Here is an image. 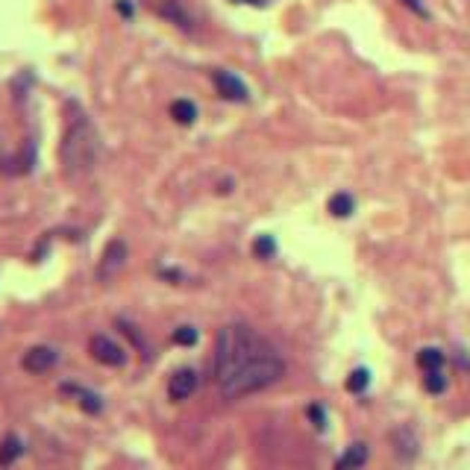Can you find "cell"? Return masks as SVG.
Returning <instances> with one entry per match:
<instances>
[{
	"label": "cell",
	"mask_w": 470,
	"mask_h": 470,
	"mask_svg": "<svg viewBox=\"0 0 470 470\" xmlns=\"http://www.w3.org/2000/svg\"><path fill=\"white\" fill-rule=\"evenodd\" d=\"M274 350L267 341L247 323H229L223 326L215 338V379L218 385L229 382L241 368H247L258 356Z\"/></svg>",
	"instance_id": "6da1fadb"
},
{
	"label": "cell",
	"mask_w": 470,
	"mask_h": 470,
	"mask_svg": "<svg viewBox=\"0 0 470 470\" xmlns=\"http://www.w3.org/2000/svg\"><path fill=\"white\" fill-rule=\"evenodd\" d=\"M100 159V135L94 124L86 115L70 118V124L59 144V162H62V173L68 180H82L94 171Z\"/></svg>",
	"instance_id": "7a4b0ae2"
},
{
	"label": "cell",
	"mask_w": 470,
	"mask_h": 470,
	"mask_svg": "<svg viewBox=\"0 0 470 470\" xmlns=\"http://www.w3.org/2000/svg\"><path fill=\"white\" fill-rule=\"evenodd\" d=\"M282 373H285V361H282L276 350H267L265 356H258L256 361L247 364V368H241L229 382H223L220 394H223V400H241L247 394H258V391H265V388L276 385L282 379Z\"/></svg>",
	"instance_id": "3957f363"
},
{
	"label": "cell",
	"mask_w": 470,
	"mask_h": 470,
	"mask_svg": "<svg viewBox=\"0 0 470 470\" xmlns=\"http://www.w3.org/2000/svg\"><path fill=\"white\" fill-rule=\"evenodd\" d=\"M126 265V241L124 238H112L106 244V250L97 262V279L100 282H112L118 274H121V267Z\"/></svg>",
	"instance_id": "277c9868"
},
{
	"label": "cell",
	"mask_w": 470,
	"mask_h": 470,
	"mask_svg": "<svg viewBox=\"0 0 470 470\" xmlns=\"http://www.w3.org/2000/svg\"><path fill=\"white\" fill-rule=\"evenodd\" d=\"M88 352L94 356V361L106 364V368H124L126 364V350L109 335H94L88 341Z\"/></svg>",
	"instance_id": "5b68a950"
},
{
	"label": "cell",
	"mask_w": 470,
	"mask_h": 470,
	"mask_svg": "<svg viewBox=\"0 0 470 470\" xmlns=\"http://www.w3.org/2000/svg\"><path fill=\"white\" fill-rule=\"evenodd\" d=\"M212 82H215V88L223 100H232V103H244L250 97V91L247 86L232 74V70H212Z\"/></svg>",
	"instance_id": "8992f818"
},
{
	"label": "cell",
	"mask_w": 470,
	"mask_h": 470,
	"mask_svg": "<svg viewBox=\"0 0 470 470\" xmlns=\"http://www.w3.org/2000/svg\"><path fill=\"white\" fill-rule=\"evenodd\" d=\"M59 361V352L53 350V347H47V344H39V347H30L27 352H24V359H21V368L27 370V373H47L53 368V364Z\"/></svg>",
	"instance_id": "52a82bcc"
},
{
	"label": "cell",
	"mask_w": 470,
	"mask_h": 470,
	"mask_svg": "<svg viewBox=\"0 0 470 470\" xmlns=\"http://www.w3.org/2000/svg\"><path fill=\"white\" fill-rule=\"evenodd\" d=\"M197 391V370L194 368H180L168 379V397L173 403H182Z\"/></svg>",
	"instance_id": "ba28073f"
},
{
	"label": "cell",
	"mask_w": 470,
	"mask_h": 470,
	"mask_svg": "<svg viewBox=\"0 0 470 470\" xmlns=\"http://www.w3.org/2000/svg\"><path fill=\"white\" fill-rule=\"evenodd\" d=\"M62 394L77 397V403H79V408L86 411V415H100V411H103V400L94 394V391H88V388H79V385L65 382V385H62Z\"/></svg>",
	"instance_id": "9c48e42d"
},
{
	"label": "cell",
	"mask_w": 470,
	"mask_h": 470,
	"mask_svg": "<svg viewBox=\"0 0 470 470\" xmlns=\"http://www.w3.org/2000/svg\"><path fill=\"white\" fill-rule=\"evenodd\" d=\"M368 444H361V441H356V444H350L347 450H344V455L335 462V470H359V467H364V462H368Z\"/></svg>",
	"instance_id": "30bf717a"
},
{
	"label": "cell",
	"mask_w": 470,
	"mask_h": 470,
	"mask_svg": "<svg viewBox=\"0 0 470 470\" xmlns=\"http://www.w3.org/2000/svg\"><path fill=\"white\" fill-rule=\"evenodd\" d=\"M24 453V444L18 435H6L3 441H0V467H12L21 458Z\"/></svg>",
	"instance_id": "8fae6325"
},
{
	"label": "cell",
	"mask_w": 470,
	"mask_h": 470,
	"mask_svg": "<svg viewBox=\"0 0 470 470\" xmlns=\"http://www.w3.org/2000/svg\"><path fill=\"white\" fill-rule=\"evenodd\" d=\"M171 118H173L176 124H182V126H191L197 121V106L191 100H185V97L173 100L171 103Z\"/></svg>",
	"instance_id": "7c38bea8"
},
{
	"label": "cell",
	"mask_w": 470,
	"mask_h": 470,
	"mask_svg": "<svg viewBox=\"0 0 470 470\" xmlns=\"http://www.w3.org/2000/svg\"><path fill=\"white\" fill-rule=\"evenodd\" d=\"M326 209L332 212L335 218H350L352 209H356V200H352V194H347V191H338V194L329 197V206H326Z\"/></svg>",
	"instance_id": "4fadbf2b"
},
{
	"label": "cell",
	"mask_w": 470,
	"mask_h": 470,
	"mask_svg": "<svg viewBox=\"0 0 470 470\" xmlns=\"http://www.w3.org/2000/svg\"><path fill=\"white\" fill-rule=\"evenodd\" d=\"M444 361H446V356H444L438 347H423V350L417 352V364H420L423 370H441Z\"/></svg>",
	"instance_id": "5bb4252c"
},
{
	"label": "cell",
	"mask_w": 470,
	"mask_h": 470,
	"mask_svg": "<svg viewBox=\"0 0 470 470\" xmlns=\"http://www.w3.org/2000/svg\"><path fill=\"white\" fill-rule=\"evenodd\" d=\"M368 385H370V370L368 368H356L347 376V391L350 394H361Z\"/></svg>",
	"instance_id": "9a60e30c"
},
{
	"label": "cell",
	"mask_w": 470,
	"mask_h": 470,
	"mask_svg": "<svg viewBox=\"0 0 470 470\" xmlns=\"http://www.w3.org/2000/svg\"><path fill=\"white\" fill-rule=\"evenodd\" d=\"M253 253H256V258H274V253H276L274 235H258L253 241Z\"/></svg>",
	"instance_id": "2e32d148"
},
{
	"label": "cell",
	"mask_w": 470,
	"mask_h": 470,
	"mask_svg": "<svg viewBox=\"0 0 470 470\" xmlns=\"http://www.w3.org/2000/svg\"><path fill=\"white\" fill-rule=\"evenodd\" d=\"M423 388H426L429 394H444L446 391V376L441 370H426V376H423Z\"/></svg>",
	"instance_id": "e0dca14e"
},
{
	"label": "cell",
	"mask_w": 470,
	"mask_h": 470,
	"mask_svg": "<svg viewBox=\"0 0 470 470\" xmlns=\"http://www.w3.org/2000/svg\"><path fill=\"white\" fill-rule=\"evenodd\" d=\"M173 344H180V347H194V344H197V329H194L191 323L176 326V329H173Z\"/></svg>",
	"instance_id": "ac0fdd59"
},
{
	"label": "cell",
	"mask_w": 470,
	"mask_h": 470,
	"mask_svg": "<svg viewBox=\"0 0 470 470\" xmlns=\"http://www.w3.org/2000/svg\"><path fill=\"white\" fill-rule=\"evenodd\" d=\"M306 415H309V420L314 423V429H326V411H323V406L312 403V406H309V411H306Z\"/></svg>",
	"instance_id": "d6986e66"
},
{
	"label": "cell",
	"mask_w": 470,
	"mask_h": 470,
	"mask_svg": "<svg viewBox=\"0 0 470 470\" xmlns=\"http://www.w3.org/2000/svg\"><path fill=\"white\" fill-rule=\"evenodd\" d=\"M403 3H406L408 9H415V12H417V15H420V18H429V12H426V9H423V3H420V0H403Z\"/></svg>",
	"instance_id": "ffe728a7"
},
{
	"label": "cell",
	"mask_w": 470,
	"mask_h": 470,
	"mask_svg": "<svg viewBox=\"0 0 470 470\" xmlns=\"http://www.w3.org/2000/svg\"><path fill=\"white\" fill-rule=\"evenodd\" d=\"M118 9H121V15H126V18L133 15V6H129L126 0H118Z\"/></svg>",
	"instance_id": "44dd1931"
},
{
	"label": "cell",
	"mask_w": 470,
	"mask_h": 470,
	"mask_svg": "<svg viewBox=\"0 0 470 470\" xmlns=\"http://www.w3.org/2000/svg\"><path fill=\"white\" fill-rule=\"evenodd\" d=\"M232 3H253V6H262V0H232Z\"/></svg>",
	"instance_id": "7402d4cb"
}]
</instances>
